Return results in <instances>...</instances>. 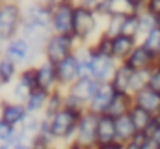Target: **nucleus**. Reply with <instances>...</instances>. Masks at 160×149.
<instances>
[{"label":"nucleus","mask_w":160,"mask_h":149,"mask_svg":"<svg viewBox=\"0 0 160 149\" xmlns=\"http://www.w3.org/2000/svg\"><path fill=\"white\" fill-rule=\"evenodd\" d=\"M73 21H75V2H65L62 6L52 8V21L50 28L52 34H73Z\"/></svg>","instance_id":"obj_10"},{"label":"nucleus","mask_w":160,"mask_h":149,"mask_svg":"<svg viewBox=\"0 0 160 149\" xmlns=\"http://www.w3.org/2000/svg\"><path fill=\"white\" fill-rule=\"evenodd\" d=\"M155 119H157V123H160V110L155 114Z\"/></svg>","instance_id":"obj_46"},{"label":"nucleus","mask_w":160,"mask_h":149,"mask_svg":"<svg viewBox=\"0 0 160 149\" xmlns=\"http://www.w3.org/2000/svg\"><path fill=\"white\" fill-rule=\"evenodd\" d=\"M118 142V132H116V117L110 114L99 116L97 123V144H112Z\"/></svg>","instance_id":"obj_19"},{"label":"nucleus","mask_w":160,"mask_h":149,"mask_svg":"<svg viewBox=\"0 0 160 149\" xmlns=\"http://www.w3.org/2000/svg\"><path fill=\"white\" fill-rule=\"evenodd\" d=\"M21 73V67L9 60L8 56H0V82L2 86H9L17 80V76Z\"/></svg>","instance_id":"obj_25"},{"label":"nucleus","mask_w":160,"mask_h":149,"mask_svg":"<svg viewBox=\"0 0 160 149\" xmlns=\"http://www.w3.org/2000/svg\"><path fill=\"white\" fill-rule=\"evenodd\" d=\"M93 149H123V144H119V142H112V144H97Z\"/></svg>","instance_id":"obj_38"},{"label":"nucleus","mask_w":160,"mask_h":149,"mask_svg":"<svg viewBox=\"0 0 160 149\" xmlns=\"http://www.w3.org/2000/svg\"><path fill=\"white\" fill-rule=\"evenodd\" d=\"M101 24H104V19L86 6H80L75 2V21H73V36L77 37L80 47L91 45L99 34L102 32Z\"/></svg>","instance_id":"obj_1"},{"label":"nucleus","mask_w":160,"mask_h":149,"mask_svg":"<svg viewBox=\"0 0 160 149\" xmlns=\"http://www.w3.org/2000/svg\"><path fill=\"white\" fill-rule=\"evenodd\" d=\"M50 93H52V91H47V90L36 88V90L30 93V97L24 101L28 114L43 116V112H45V108H47V103H48V99H50Z\"/></svg>","instance_id":"obj_22"},{"label":"nucleus","mask_w":160,"mask_h":149,"mask_svg":"<svg viewBox=\"0 0 160 149\" xmlns=\"http://www.w3.org/2000/svg\"><path fill=\"white\" fill-rule=\"evenodd\" d=\"M151 138H155V142L160 144V123H157V127H155V132L151 134Z\"/></svg>","instance_id":"obj_41"},{"label":"nucleus","mask_w":160,"mask_h":149,"mask_svg":"<svg viewBox=\"0 0 160 149\" xmlns=\"http://www.w3.org/2000/svg\"><path fill=\"white\" fill-rule=\"evenodd\" d=\"M121 34H125V36H128V37H134V39L140 41V37H142V28H140V15H138V13H136V15H128V17L123 19Z\"/></svg>","instance_id":"obj_27"},{"label":"nucleus","mask_w":160,"mask_h":149,"mask_svg":"<svg viewBox=\"0 0 160 149\" xmlns=\"http://www.w3.org/2000/svg\"><path fill=\"white\" fill-rule=\"evenodd\" d=\"M0 2H2V0H0Z\"/></svg>","instance_id":"obj_47"},{"label":"nucleus","mask_w":160,"mask_h":149,"mask_svg":"<svg viewBox=\"0 0 160 149\" xmlns=\"http://www.w3.org/2000/svg\"><path fill=\"white\" fill-rule=\"evenodd\" d=\"M36 88H38L36 65L22 67L19 76H17V80L11 84V99L13 101H19V103H24Z\"/></svg>","instance_id":"obj_9"},{"label":"nucleus","mask_w":160,"mask_h":149,"mask_svg":"<svg viewBox=\"0 0 160 149\" xmlns=\"http://www.w3.org/2000/svg\"><path fill=\"white\" fill-rule=\"evenodd\" d=\"M41 121H43V116H34V114H30V116L26 117V121L21 125V129H22L30 138H34V136H38V134H39Z\"/></svg>","instance_id":"obj_31"},{"label":"nucleus","mask_w":160,"mask_h":149,"mask_svg":"<svg viewBox=\"0 0 160 149\" xmlns=\"http://www.w3.org/2000/svg\"><path fill=\"white\" fill-rule=\"evenodd\" d=\"M132 97H134V105L136 106L145 108L151 114H157L160 110V93L155 91V90H151V88H143L138 93H134Z\"/></svg>","instance_id":"obj_20"},{"label":"nucleus","mask_w":160,"mask_h":149,"mask_svg":"<svg viewBox=\"0 0 160 149\" xmlns=\"http://www.w3.org/2000/svg\"><path fill=\"white\" fill-rule=\"evenodd\" d=\"M123 149H142V147H140V144H136V142L132 140V142L125 144V146H123Z\"/></svg>","instance_id":"obj_43"},{"label":"nucleus","mask_w":160,"mask_h":149,"mask_svg":"<svg viewBox=\"0 0 160 149\" xmlns=\"http://www.w3.org/2000/svg\"><path fill=\"white\" fill-rule=\"evenodd\" d=\"M4 56H8L9 60H13L21 69L28 67V65H36V60L41 54H38L34 50V47L30 45V41L26 37H22L21 34L15 36L13 39L6 41V49H4ZM43 58V56H41Z\"/></svg>","instance_id":"obj_6"},{"label":"nucleus","mask_w":160,"mask_h":149,"mask_svg":"<svg viewBox=\"0 0 160 149\" xmlns=\"http://www.w3.org/2000/svg\"><path fill=\"white\" fill-rule=\"evenodd\" d=\"M56 71H58V82L62 90H67L71 84H75L80 78V71H78V58L77 52L69 54L67 58H63L62 62L56 64Z\"/></svg>","instance_id":"obj_14"},{"label":"nucleus","mask_w":160,"mask_h":149,"mask_svg":"<svg viewBox=\"0 0 160 149\" xmlns=\"http://www.w3.org/2000/svg\"><path fill=\"white\" fill-rule=\"evenodd\" d=\"M132 106H134L132 93H116V97H114V101L108 108V114L112 117H121V116H125V114H128L132 110Z\"/></svg>","instance_id":"obj_24"},{"label":"nucleus","mask_w":160,"mask_h":149,"mask_svg":"<svg viewBox=\"0 0 160 149\" xmlns=\"http://www.w3.org/2000/svg\"><path fill=\"white\" fill-rule=\"evenodd\" d=\"M158 56L155 52H151L149 49H145L142 43L136 45V49L132 50V54L125 60V64L128 67H132L134 71H142V69H153L158 64Z\"/></svg>","instance_id":"obj_17"},{"label":"nucleus","mask_w":160,"mask_h":149,"mask_svg":"<svg viewBox=\"0 0 160 149\" xmlns=\"http://www.w3.org/2000/svg\"><path fill=\"white\" fill-rule=\"evenodd\" d=\"M132 2H134V4H136V6H140V8H143V6H145V2H147V0H132Z\"/></svg>","instance_id":"obj_44"},{"label":"nucleus","mask_w":160,"mask_h":149,"mask_svg":"<svg viewBox=\"0 0 160 149\" xmlns=\"http://www.w3.org/2000/svg\"><path fill=\"white\" fill-rule=\"evenodd\" d=\"M147 88H151V90H155V91L160 93V60H158V64L149 71V86Z\"/></svg>","instance_id":"obj_34"},{"label":"nucleus","mask_w":160,"mask_h":149,"mask_svg":"<svg viewBox=\"0 0 160 149\" xmlns=\"http://www.w3.org/2000/svg\"><path fill=\"white\" fill-rule=\"evenodd\" d=\"M140 28H142V36H145L147 32H151V30H155V28H158L160 26V19L155 15V13H151L149 9H142L140 13ZM142 39V37H140Z\"/></svg>","instance_id":"obj_28"},{"label":"nucleus","mask_w":160,"mask_h":149,"mask_svg":"<svg viewBox=\"0 0 160 149\" xmlns=\"http://www.w3.org/2000/svg\"><path fill=\"white\" fill-rule=\"evenodd\" d=\"M78 49L80 43L73 34H69V36L67 34H52L43 49V58L52 64H58L63 58H67L69 54H75Z\"/></svg>","instance_id":"obj_5"},{"label":"nucleus","mask_w":160,"mask_h":149,"mask_svg":"<svg viewBox=\"0 0 160 149\" xmlns=\"http://www.w3.org/2000/svg\"><path fill=\"white\" fill-rule=\"evenodd\" d=\"M32 149H56V144H52L41 136H34L32 138Z\"/></svg>","instance_id":"obj_35"},{"label":"nucleus","mask_w":160,"mask_h":149,"mask_svg":"<svg viewBox=\"0 0 160 149\" xmlns=\"http://www.w3.org/2000/svg\"><path fill=\"white\" fill-rule=\"evenodd\" d=\"M63 106H65V90H62V88H60V90H54V91L50 93V99H48V103H47V108L43 112V117L50 119L52 116H56Z\"/></svg>","instance_id":"obj_26"},{"label":"nucleus","mask_w":160,"mask_h":149,"mask_svg":"<svg viewBox=\"0 0 160 149\" xmlns=\"http://www.w3.org/2000/svg\"><path fill=\"white\" fill-rule=\"evenodd\" d=\"M17 129H19V127H11L9 123H6L4 119H0V142H2V144H9V142L13 140Z\"/></svg>","instance_id":"obj_33"},{"label":"nucleus","mask_w":160,"mask_h":149,"mask_svg":"<svg viewBox=\"0 0 160 149\" xmlns=\"http://www.w3.org/2000/svg\"><path fill=\"white\" fill-rule=\"evenodd\" d=\"M143 8H145V9H149L151 13H155V15L160 19V0H147Z\"/></svg>","instance_id":"obj_37"},{"label":"nucleus","mask_w":160,"mask_h":149,"mask_svg":"<svg viewBox=\"0 0 160 149\" xmlns=\"http://www.w3.org/2000/svg\"><path fill=\"white\" fill-rule=\"evenodd\" d=\"M132 73H134V69L132 67H128L125 62L118 65V69H116V73L112 76V80H110V84L116 88V91L118 93H130V82H132Z\"/></svg>","instance_id":"obj_23"},{"label":"nucleus","mask_w":160,"mask_h":149,"mask_svg":"<svg viewBox=\"0 0 160 149\" xmlns=\"http://www.w3.org/2000/svg\"><path fill=\"white\" fill-rule=\"evenodd\" d=\"M116 93H118V91H116V88H114L110 82H101L97 93L93 95L91 103L88 105V110L93 112V114H97V116L108 114V108H110V105H112Z\"/></svg>","instance_id":"obj_16"},{"label":"nucleus","mask_w":160,"mask_h":149,"mask_svg":"<svg viewBox=\"0 0 160 149\" xmlns=\"http://www.w3.org/2000/svg\"><path fill=\"white\" fill-rule=\"evenodd\" d=\"M138 43H140L138 39L128 37V36H125V34H119V36L112 37V56H114L119 64H123V62L132 54V50L136 49Z\"/></svg>","instance_id":"obj_18"},{"label":"nucleus","mask_w":160,"mask_h":149,"mask_svg":"<svg viewBox=\"0 0 160 149\" xmlns=\"http://www.w3.org/2000/svg\"><path fill=\"white\" fill-rule=\"evenodd\" d=\"M77 4H80V6H86V8H89V9H99L101 6H102V2L104 0H75Z\"/></svg>","instance_id":"obj_36"},{"label":"nucleus","mask_w":160,"mask_h":149,"mask_svg":"<svg viewBox=\"0 0 160 149\" xmlns=\"http://www.w3.org/2000/svg\"><path fill=\"white\" fill-rule=\"evenodd\" d=\"M97 123H99V116L86 110L78 121L77 134H75L73 142L86 149H93L97 146Z\"/></svg>","instance_id":"obj_7"},{"label":"nucleus","mask_w":160,"mask_h":149,"mask_svg":"<svg viewBox=\"0 0 160 149\" xmlns=\"http://www.w3.org/2000/svg\"><path fill=\"white\" fill-rule=\"evenodd\" d=\"M48 6H52V8H56V6H62V4H65V2H75V0H45Z\"/></svg>","instance_id":"obj_40"},{"label":"nucleus","mask_w":160,"mask_h":149,"mask_svg":"<svg viewBox=\"0 0 160 149\" xmlns=\"http://www.w3.org/2000/svg\"><path fill=\"white\" fill-rule=\"evenodd\" d=\"M36 78H38V88H41V90H47V91L60 90L56 64H52L45 58H41V62L36 64Z\"/></svg>","instance_id":"obj_15"},{"label":"nucleus","mask_w":160,"mask_h":149,"mask_svg":"<svg viewBox=\"0 0 160 149\" xmlns=\"http://www.w3.org/2000/svg\"><path fill=\"white\" fill-rule=\"evenodd\" d=\"M116 132H118V142L119 144H128L136 138L138 134V129L130 117V114H125L121 117H116Z\"/></svg>","instance_id":"obj_21"},{"label":"nucleus","mask_w":160,"mask_h":149,"mask_svg":"<svg viewBox=\"0 0 160 149\" xmlns=\"http://www.w3.org/2000/svg\"><path fill=\"white\" fill-rule=\"evenodd\" d=\"M99 84L101 82H97L95 78H78L75 84H71L65 90V106L82 112L88 110V105L97 93Z\"/></svg>","instance_id":"obj_4"},{"label":"nucleus","mask_w":160,"mask_h":149,"mask_svg":"<svg viewBox=\"0 0 160 149\" xmlns=\"http://www.w3.org/2000/svg\"><path fill=\"white\" fill-rule=\"evenodd\" d=\"M0 149H11V146H8V144H2V142H0Z\"/></svg>","instance_id":"obj_45"},{"label":"nucleus","mask_w":160,"mask_h":149,"mask_svg":"<svg viewBox=\"0 0 160 149\" xmlns=\"http://www.w3.org/2000/svg\"><path fill=\"white\" fill-rule=\"evenodd\" d=\"M22 6L19 0H2L0 2V39L9 41L21 34L22 28Z\"/></svg>","instance_id":"obj_3"},{"label":"nucleus","mask_w":160,"mask_h":149,"mask_svg":"<svg viewBox=\"0 0 160 149\" xmlns=\"http://www.w3.org/2000/svg\"><path fill=\"white\" fill-rule=\"evenodd\" d=\"M22 17H24L22 23H26V24H36V26L50 28L52 6H48L45 0H32V2L22 6Z\"/></svg>","instance_id":"obj_8"},{"label":"nucleus","mask_w":160,"mask_h":149,"mask_svg":"<svg viewBox=\"0 0 160 149\" xmlns=\"http://www.w3.org/2000/svg\"><path fill=\"white\" fill-rule=\"evenodd\" d=\"M56 149H86L78 146V144H75V142H71V144H67V146H63V147H56Z\"/></svg>","instance_id":"obj_42"},{"label":"nucleus","mask_w":160,"mask_h":149,"mask_svg":"<svg viewBox=\"0 0 160 149\" xmlns=\"http://www.w3.org/2000/svg\"><path fill=\"white\" fill-rule=\"evenodd\" d=\"M84 112L69 108V106H63L56 116H52L48 119L50 121V132L54 136L56 147H63V146H67V144H71L75 140L77 127H78V121Z\"/></svg>","instance_id":"obj_2"},{"label":"nucleus","mask_w":160,"mask_h":149,"mask_svg":"<svg viewBox=\"0 0 160 149\" xmlns=\"http://www.w3.org/2000/svg\"><path fill=\"white\" fill-rule=\"evenodd\" d=\"M140 43H142L145 49H149L151 52H155L160 58V26L155 28V30H151V32H147L145 36H142Z\"/></svg>","instance_id":"obj_29"},{"label":"nucleus","mask_w":160,"mask_h":149,"mask_svg":"<svg viewBox=\"0 0 160 149\" xmlns=\"http://www.w3.org/2000/svg\"><path fill=\"white\" fill-rule=\"evenodd\" d=\"M143 8L136 6L132 0H104L102 6L97 9V13L102 19H108V17H128V15H136Z\"/></svg>","instance_id":"obj_12"},{"label":"nucleus","mask_w":160,"mask_h":149,"mask_svg":"<svg viewBox=\"0 0 160 149\" xmlns=\"http://www.w3.org/2000/svg\"><path fill=\"white\" fill-rule=\"evenodd\" d=\"M30 114L26 110L24 103L13 101V99H2L0 101V119L9 123L11 127H21Z\"/></svg>","instance_id":"obj_13"},{"label":"nucleus","mask_w":160,"mask_h":149,"mask_svg":"<svg viewBox=\"0 0 160 149\" xmlns=\"http://www.w3.org/2000/svg\"><path fill=\"white\" fill-rule=\"evenodd\" d=\"M149 71L151 69H142V71H134L132 73V82H130V93L132 95L149 86Z\"/></svg>","instance_id":"obj_30"},{"label":"nucleus","mask_w":160,"mask_h":149,"mask_svg":"<svg viewBox=\"0 0 160 149\" xmlns=\"http://www.w3.org/2000/svg\"><path fill=\"white\" fill-rule=\"evenodd\" d=\"M11 149H32V140H26V142H19V144H13Z\"/></svg>","instance_id":"obj_39"},{"label":"nucleus","mask_w":160,"mask_h":149,"mask_svg":"<svg viewBox=\"0 0 160 149\" xmlns=\"http://www.w3.org/2000/svg\"><path fill=\"white\" fill-rule=\"evenodd\" d=\"M123 19L125 17H108L104 19V24H102V32L110 37H116L121 34V26H123Z\"/></svg>","instance_id":"obj_32"},{"label":"nucleus","mask_w":160,"mask_h":149,"mask_svg":"<svg viewBox=\"0 0 160 149\" xmlns=\"http://www.w3.org/2000/svg\"><path fill=\"white\" fill-rule=\"evenodd\" d=\"M93 50V49H91ZM119 62L114 56L108 54H97L93 52V64H91V78H95L97 82H110L112 76L116 73Z\"/></svg>","instance_id":"obj_11"}]
</instances>
